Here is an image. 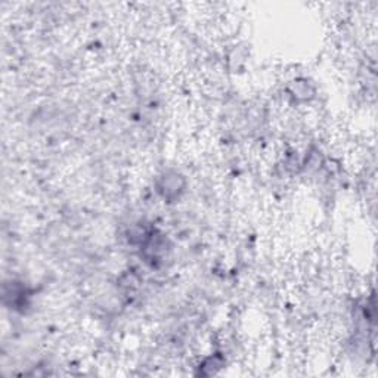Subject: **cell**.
<instances>
[{
  "mask_svg": "<svg viewBox=\"0 0 378 378\" xmlns=\"http://www.w3.org/2000/svg\"><path fill=\"white\" fill-rule=\"evenodd\" d=\"M183 188H185L183 176L178 172H172V170L160 176L157 183L158 194L167 201L178 198L183 193Z\"/></svg>",
  "mask_w": 378,
  "mask_h": 378,
  "instance_id": "cell-1",
  "label": "cell"
}]
</instances>
